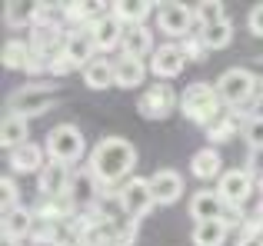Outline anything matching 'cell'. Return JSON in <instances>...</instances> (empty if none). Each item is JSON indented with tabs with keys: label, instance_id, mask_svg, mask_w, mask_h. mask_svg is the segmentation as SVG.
I'll use <instances>...</instances> for the list:
<instances>
[{
	"label": "cell",
	"instance_id": "cell-38",
	"mask_svg": "<svg viewBox=\"0 0 263 246\" xmlns=\"http://www.w3.org/2000/svg\"><path fill=\"white\" fill-rule=\"evenodd\" d=\"M253 117L263 120V77H260V90H257V100H253Z\"/></svg>",
	"mask_w": 263,
	"mask_h": 246
},
{
	"label": "cell",
	"instance_id": "cell-9",
	"mask_svg": "<svg viewBox=\"0 0 263 246\" xmlns=\"http://www.w3.org/2000/svg\"><path fill=\"white\" fill-rule=\"evenodd\" d=\"M253 176L247 173V170H223V176H220V183H217V193H220V200L227 203V207H243L247 200L253 196Z\"/></svg>",
	"mask_w": 263,
	"mask_h": 246
},
{
	"label": "cell",
	"instance_id": "cell-30",
	"mask_svg": "<svg viewBox=\"0 0 263 246\" xmlns=\"http://www.w3.org/2000/svg\"><path fill=\"white\" fill-rule=\"evenodd\" d=\"M27 64H30V44L7 40L4 44V67L7 70H27Z\"/></svg>",
	"mask_w": 263,
	"mask_h": 246
},
{
	"label": "cell",
	"instance_id": "cell-35",
	"mask_svg": "<svg viewBox=\"0 0 263 246\" xmlns=\"http://www.w3.org/2000/svg\"><path fill=\"white\" fill-rule=\"evenodd\" d=\"M73 70H80V67H77V64H73V60H70V57H67V53H64V50H60V53H57V57H53V60H50V77H67V73H73Z\"/></svg>",
	"mask_w": 263,
	"mask_h": 246
},
{
	"label": "cell",
	"instance_id": "cell-39",
	"mask_svg": "<svg viewBox=\"0 0 263 246\" xmlns=\"http://www.w3.org/2000/svg\"><path fill=\"white\" fill-rule=\"evenodd\" d=\"M257 70H260V73H263V57H257Z\"/></svg>",
	"mask_w": 263,
	"mask_h": 246
},
{
	"label": "cell",
	"instance_id": "cell-32",
	"mask_svg": "<svg viewBox=\"0 0 263 246\" xmlns=\"http://www.w3.org/2000/svg\"><path fill=\"white\" fill-rule=\"evenodd\" d=\"M20 190H17V180H13V176H4V180H0V203H4V213L7 210H17L20 207Z\"/></svg>",
	"mask_w": 263,
	"mask_h": 246
},
{
	"label": "cell",
	"instance_id": "cell-36",
	"mask_svg": "<svg viewBox=\"0 0 263 246\" xmlns=\"http://www.w3.org/2000/svg\"><path fill=\"white\" fill-rule=\"evenodd\" d=\"M247 30L257 40H263V4H253L250 13H247Z\"/></svg>",
	"mask_w": 263,
	"mask_h": 246
},
{
	"label": "cell",
	"instance_id": "cell-18",
	"mask_svg": "<svg viewBox=\"0 0 263 246\" xmlns=\"http://www.w3.org/2000/svg\"><path fill=\"white\" fill-rule=\"evenodd\" d=\"M157 7L160 4H154V0H117V4H110V13H114L120 24L143 27V20H147Z\"/></svg>",
	"mask_w": 263,
	"mask_h": 246
},
{
	"label": "cell",
	"instance_id": "cell-33",
	"mask_svg": "<svg viewBox=\"0 0 263 246\" xmlns=\"http://www.w3.org/2000/svg\"><path fill=\"white\" fill-rule=\"evenodd\" d=\"M243 140L250 143V150H263V120L260 117L243 120Z\"/></svg>",
	"mask_w": 263,
	"mask_h": 246
},
{
	"label": "cell",
	"instance_id": "cell-34",
	"mask_svg": "<svg viewBox=\"0 0 263 246\" xmlns=\"http://www.w3.org/2000/svg\"><path fill=\"white\" fill-rule=\"evenodd\" d=\"M180 50H183V57L193 60V64H200V60L206 57V47H203L200 37H183V40H180Z\"/></svg>",
	"mask_w": 263,
	"mask_h": 246
},
{
	"label": "cell",
	"instance_id": "cell-3",
	"mask_svg": "<svg viewBox=\"0 0 263 246\" xmlns=\"http://www.w3.org/2000/svg\"><path fill=\"white\" fill-rule=\"evenodd\" d=\"M257 90H260V77L253 70H247V67H233V70L220 73V80H217V93L223 100V107H230V110L253 107Z\"/></svg>",
	"mask_w": 263,
	"mask_h": 246
},
{
	"label": "cell",
	"instance_id": "cell-11",
	"mask_svg": "<svg viewBox=\"0 0 263 246\" xmlns=\"http://www.w3.org/2000/svg\"><path fill=\"white\" fill-rule=\"evenodd\" d=\"M70 183H73V173H70V167H64V163L47 160V167L37 173V187H40V193H44V200L67 196L70 193Z\"/></svg>",
	"mask_w": 263,
	"mask_h": 246
},
{
	"label": "cell",
	"instance_id": "cell-25",
	"mask_svg": "<svg viewBox=\"0 0 263 246\" xmlns=\"http://www.w3.org/2000/svg\"><path fill=\"white\" fill-rule=\"evenodd\" d=\"M0 143H4V150H10V153L17 147H24V143H30V140H27V120L7 113L4 123H0Z\"/></svg>",
	"mask_w": 263,
	"mask_h": 246
},
{
	"label": "cell",
	"instance_id": "cell-26",
	"mask_svg": "<svg viewBox=\"0 0 263 246\" xmlns=\"http://www.w3.org/2000/svg\"><path fill=\"white\" fill-rule=\"evenodd\" d=\"M97 187H100V180H97L90 170H84V173H77L73 176V183H70V200L77 203V207H87V203H93L97 200Z\"/></svg>",
	"mask_w": 263,
	"mask_h": 246
},
{
	"label": "cell",
	"instance_id": "cell-28",
	"mask_svg": "<svg viewBox=\"0 0 263 246\" xmlns=\"http://www.w3.org/2000/svg\"><path fill=\"white\" fill-rule=\"evenodd\" d=\"M237 133H243V123L237 120V113H223L217 123L206 127V140H210V143H227V140H233Z\"/></svg>",
	"mask_w": 263,
	"mask_h": 246
},
{
	"label": "cell",
	"instance_id": "cell-16",
	"mask_svg": "<svg viewBox=\"0 0 263 246\" xmlns=\"http://www.w3.org/2000/svg\"><path fill=\"white\" fill-rule=\"evenodd\" d=\"M33 223H37V213L27 207L7 210L4 213V240L7 243H24L27 236L33 233Z\"/></svg>",
	"mask_w": 263,
	"mask_h": 246
},
{
	"label": "cell",
	"instance_id": "cell-5",
	"mask_svg": "<svg viewBox=\"0 0 263 246\" xmlns=\"http://www.w3.org/2000/svg\"><path fill=\"white\" fill-rule=\"evenodd\" d=\"M47 160L50 163H64V167H73V163L84 156V133H80L73 123H57V127L47 133Z\"/></svg>",
	"mask_w": 263,
	"mask_h": 246
},
{
	"label": "cell",
	"instance_id": "cell-29",
	"mask_svg": "<svg viewBox=\"0 0 263 246\" xmlns=\"http://www.w3.org/2000/svg\"><path fill=\"white\" fill-rule=\"evenodd\" d=\"M200 40H203L206 50H223V47L233 44V24H230V20H223V24L203 27V30H200Z\"/></svg>",
	"mask_w": 263,
	"mask_h": 246
},
{
	"label": "cell",
	"instance_id": "cell-13",
	"mask_svg": "<svg viewBox=\"0 0 263 246\" xmlns=\"http://www.w3.org/2000/svg\"><path fill=\"white\" fill-rule=\"evenodd\" d=\"M150 190H154V200L157 207H174V203L183 196V176L177 173V170H157L154 176H150Z\"/></svg>",
	"mask_w": 263,
	"mask_h": 246
},
{
	"label": "cell",
	"instance_id": "cell-14",
	"mask_svg": "<svg viewBox=\"0 0 263 246\" xmlns=\"http://www.w3.org/2000/svg\"><path fill=\"white\" fill-rule=\"evenodd\" d=\"M190 216H193V223L223 220L227 216V203L220 200L217 190H197V193L190 196Z\"/></svg>",
	"mask_w": 263,
	"mask_h": 246
},
{
	"label": "cell",
	"instance_id": "cell-7",
	"mask_svg": "<svg viewBox=\"0 0 263 246\" xmlns=\"http://www.w3.org/2000/svg\"><path fill=\"white\" fill-rule=\"evenodd\" d=\"M177 107H180V97L167 84H154L137 97V110H140V117H147V120H163V117H170Z\"/></svg>",
	"mask_w": 263,
	"mask_h": 246
},
{
	"label": "cell",
	"instance_id": "cell-2",
	"mask_svg": "<svg viewBox=\"0 0 263 246\" xmlns=\"http://www.w3.org/2000/svg\"><path fill=\"white\" fill-rule=\"evenodd\" d=\"M180 110H183V117L190 123H197V127L206 130L210 123H217L223 117V100H220V93H217L213 84L197 80V84H190L180 93Z\"/></svg>",
	"mask_w": 263,
	"mask_h": 246
},
{
	"label": "cell",
	"instance_id": "cell-40",
	"mask_svg": "<svg viewBox=\"0 0 263 246\" xmlns=\"http://www.w3.org/2000/svg\"><path fill=\"white\" fill-rule=\"evenodd\" d=\"M4 246H20V243H7V240H4Z\"/></svg>",
	"mask_w": 263,
	"mask_h": 246
},
{
	"label": "cell",
	"instance_id": "cell-23",
	"mask_svg": "<svg viewBox=\"0 0 263 246\" xmlns=\"http://www.w3.org/2000/svg\"><path fill=\"white\" fill-rule=\"evenodd\" d=\"M227 233H230V227H227L223 220H206V223H197V227H193L190 240H193V246H223Z\"/></svg>",
	"mask_w": 263,
	"mask_h": 246
},
{
	"label": "cell",
	"instance_id": "cell-22",
	"mask_svg": "<svg viewBox=\"0 0 263 246\" xmlns=\"http://www.w3.org/2000/svg\"><path fill=\"white\" fill-rule=\"evenodd\" d=\"M33 20H37V4H30V0H10L4 7V24L10 30H20V27L33 30Z\"/></svg>",
	"mask_w": 263,
	"mask_h": 246
},
{
	"label": "cell",
	"instance_id": "cell-12",
	"mask_svg": "<svg viewBox=\"0 0 263 246\" xmlns=\"http://www.w3.org/2000/svg\"><path fill=\"white\" fill-rule=\"evenodd\" d=\"M87 30H90V37H93V44H97V53H110L114 47L123 44V37H127L123 24L114 17V13H103V17L97 20V24H90Z\"/></svg>",
	"mask_w": 263,
	"mask_h": 246
},
{
	"label": "cell",
	"instance_id": "cell-17",
	"mask_svg": "<svg viewBox=\"0 0 263 246\" xmlns=\"http://www.w3.org/2000/svg\"><path fill=\"white\" fill-rule=\"evenodd\" d=\"M120 50H123V57H130V60L154 57V50H157V44H154V30H150L147 24H143V27H130L127 37H123V44H120Z\"/></svg>",
	"mask_w": 263,
	"mask_h": 246
},
{
	"label": "cell",
	"instance_id": "cell-15",
	"mask_svg": "<svg viewBox=\"0 0 263 246\" xmlns=\"http://www.w3.org/2000/svg\"><path fill=\"white\" fill-rule=\"evenodd\" d=\"M60 50L67 53V57L73 60V64L80 67V70H84L87 64H93L97 60V44H93V37H90V30H84V27H80V30H70L64 37V47H60Z\"/></svg>",
	"mask_w": 263,
	"mask_h": 246
},
{
	"label": "cell",
	"instance_id": "cell-20",
	"mask_svg": "<svg viewBox=\"0 0 263 246\" xmlns=\"http://www.w3.org/2000/svg\"><path fill=\"white\" fill-rule=\"evenodd\" d=\"M147 70L150 67H143V60L120 57V60H114V84L120 90H137L143 84V77H147Z\"/></svg>",
	"mask_w": 263,
	"mask_h": 246
},
{
	"label": "cell",
	"instance_id": "cell-21",
	"mask_svg": "<svg viewBox=\"0 0 263 246\" xmlns=\"http://www.w3.org/2000/svg\"><path fill=\"white\" fill-rule=\"evenodd\" d=\"M220 170H223V160H220V150L217 147H203V150L193 153L190 173L197 176V180H217V176H223Z\"/></svg>",
	"mask_w": 263,
	"mask_h": 246
},
{
	"label": "cell",
	"instance_id": "cell-24",
	"mask_svg": "<svg viewBox=\"0 0 263 246\" xmlns=\"http://www.w3.org/2000/svg\"><path fill=\"white\" fill-rule=\"evenodd\" d=\"M84 84L90 90H110V87H117L114 84V64L103 60V57H97L93 64L84 67Z\"/></svg>",
	"mask_w": 263,
	"mask_h": 246
},
{
	"label": "cell",
	"instance_id": "cell-6",
	"mask_svg": "<svg viewBox=\"0 0 263 246\" xmlns=\"http://www.w3.org/2000/svg\"><path fill=\"white\" fill-rule=\"evenodd\" d=\"M120 207H123V213H127L134 223L143 220V216L157 207L154 190H150V180H147V176H130V180L123 183V190H120Z\"/></svg>",
	"mask_w": 263,
	"mask_h": 246
},
{
	"label": "cell",
	"instance_id": "cell-19",
	"mask_svg": "<svg viewBox=\"0 0 263 246\" xmlns=\"http://www.w3.org/2000/svg\"><path fill=\"white\" fill-rule=\"evenodd\" d=\"M44 156H47V150L40 143H24V147H17L10 153V170L13 173H40L47 167Z\"/></svg>",
	"mask_w": 263,
	"mask_h": 246
},
{
	"label": "cell",
	"instance_id": "cell-4",
	"mask_svg": "<svg viewBox=\"0 0 263 246\" xmlns=\"http://www.w3.org/2000/svg\"><path fill=\"white\" fill-rule=\"evenodd\" d=\"M57 107V87L53 84H27L20 87V90L10 93V100H7V113L10 117H40V113L53 110Z\"/></svg>",
	"mask_w": 263,
	"mask_h": 246
},
{
	"label": "cell",
	"instance_id": "cell-31",
	"mask_svg": "<svg viewBox=\"0 0 263 246\" xmlns=\"http://www.w3.org/2000/svg\"><path fill=\"white\" fill-rule=\"evenodd\" d=\"M193 13H197V24L200 27H213V24H223V20H227L223 4H220V0H200V4L193 7Z\"/></svg>",
	"mask_w": 263,
	"mask_h": 246
},
{
	"label": "cell",
	"instance_id": "cell-37",
	"mask_svg": "<svg viewBox=\"0 0 263 246\" xmlns=\"http://www.w3.org/2000/svg\"><path fill=\"white\" fill-rule=\"evenodd\" d=\"M247 173L253 176V180H263V150H250V156H247Z\"/></svg>",
	"mask_w": 263,
	"mask_h": 246
},
{
	"label": "cell",
	"instance_id": "cell-1",
	"mask_svg": "<svg viewBox=\"0 0 263 246\" xmlns=\"http://www.w3.org/2000/svg\"><path fill=\"white\" fill-rule=\"evenodd\" d=\"M137 167V147L127 136H103L93 150H90V163L87 170L103 183V187H114V183H127L130 173Z\"/></svg>",
	"mask_w": 263,
	"mask_h": 246
},
{
	"label": "cell",
	"instance_id": "cell-10",
	"mask_svg": "<svg viewBox=\"0 0 263 246\" xmlns=\"http://www.w3.org/2000/svg\"><path fill=\"white\" fill-rule=\"evenodd\" d=\"M183 67H186V57H183V50H180V44H163V47H157L154 57H150V73H154L160 84L180 77Z\"/></svg>",
	"mask_w": 263,
	"mask_h": 246
},
{
	"label": "cell",
	"instance_id": "cell-8",
	"mask_svg": "<svg viewBox=\"0 0 263 246\" xmlns=\"http://www.w3.org/2000/svg\"><path fill=\"white\" fill-rule=\"evenodd\" d=\"M193 24H197L193 7L180 4V0H167V4L157 7V27H160L167 37H186Z\"/></svg>",
	"mask_w": 263,
	"mask_h": 246
},
{
	"label": "cell",
	"instance_id": "cell-27",
	"mask_svg": "<svg viewBox=\"0 0 263 246\" xmlns=\"http://www.w3.org/2000/svg\"><path fill=\"white\" fill-rule=\"evenodd\" d=\"M100 10H110V7L107 4H84V0L64 4V17L70 20V24H97V20L103 17Z\"/></svg>",
	"mask_w": 263,
	"mask_h": 246
}]
</instances>
